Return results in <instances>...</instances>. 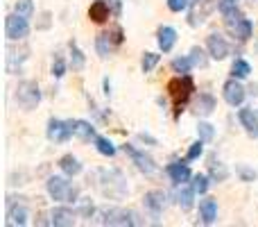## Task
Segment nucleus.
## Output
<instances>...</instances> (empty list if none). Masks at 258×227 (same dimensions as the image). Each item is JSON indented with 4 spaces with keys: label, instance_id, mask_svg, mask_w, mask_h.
<instances>
[{
    "label": "nucleus",
    "instance_id": "c9c22d12",
    "mask_svg": "<svg viewBox=\"0 0 258 227\" xmlns=\"http://www.w3.org/2000/svg\"><path fill=\"white\" fill-rule=\"evenodd\" d=\"M161 62V55H156V53H145L143 55V59H141V68H143V73H152L156 68V64Z\"/></svg>",
    "mask_w": 258,
    "mask_h": 227
},
{
    "label": "nucleus",
    "instance_id": "4be33fe9",
    "mask_svg": "<svg viewBox=\"0 0 258 227\" xmlns=\"http://www.w3.org/2000/svg\"><path fill=\"white\" fill-rule=\"evenodd\" d=\"M218 3H220V0H200L202 9H200V12H190V18H188V23H190L192 27L200 25V23H204L206 16H209L213 9H218Z\"/></svg>",
    "mask_w": 258,
    "mask_h": 227
},
{
    "label": "nucleus",
    "instance_id": "7c9ffc66",
    "mask_svg": "<svg viewBox=\"0 0 258 227\" xmlns=\"http://www.w3.org/2000/svg\"><path fill=\"white\" fill-rule=\"evenodd\" d=\"M231 75L238 77V80H245V77H249L251 75L249 62H245V59H236V62H233V66H231Z\"/></svg>",
    "mask_w": 258,
    "mask_h": 227
},
{
    "label": "nucleus",
    "instance_id": "de8ad7c7",
    "mask_svg": "<svg viewBox=\"0 0 258 227\" xmlns=\"http://www.w3.org/2000/svg\"><path fill=\"white\" fill-rule=\"evenodd\" d=\"M236 3H238V0H236Z\"/></svg>",
    "mask_w": 258,
    "mask_h": 227
},
{
    "label": "nucleus",
    "instance_id": "f8f14e48",
    "mask_svg": "<svg viewBox=\"0 0 258 227\" xmlns=\"http://www.w3.org/2000/svg\"><path fill=\"white\" fill-rule=\"evenodd\" d=\"M165 173H168V177L172 179L177 187L188 184L192 179V173H190V168H188L186 161H172V164H168L165 166Z\"/></svg>",
    "mask_w": 258,
    "mask_h": 227
},
{
    "label": "nucleus",
    "instance_id": "473e14b6",
    "mask_svg": "<svg viewBox=\"0 0 258 227\" xmlns=\"http://www.w3.org/2000/svg\"><path fill=\"white\" fill-rule=\"evenodd\" d=\"M206 55H209V50H202L200 46H195V48H190V55H188V57L192 59V64H195L197 68H206V64H209V57H206Z\"/></svg>",
    "mask_w": 258,
    "mask_h": 227
},
{
    "label": "nucleus",
    "instance_id": "79ce46f5",
    "mask_svg": "<svg viewBox=\"0 0 258 227\" xmlns=\"http://www.w3.org/2000/svg\"><path fill=\"white\" fill-rule=\"evenodd\" d=\"M107 3H109V7H111V14H113V16H120V14H122V0H107Z\"/></svg>",
    "mask_w": 258,
    "mask_h": 227
},
{
    "label": "nucleus",
    "instance_id": "9b49d317",
    "mask_svg": "<svg viewBox=\"0 0 258 227\" xmlns=\"http://www.w3.org/2000/svg\"><path fill=\"white\" fill-rule=\"evenodd\" d=\"M143 207H145V211L152 218H159L165 207V193L163 191H147L145 196H143Z\"/></svg>",
    "mask_w": 258,
    "mask_h": 227
},
{
    "label": "nucleus",
    "instance_id": "37998d69",
    "mask_svg": "<svg viewBox=\"0 0 258 227\" xmlns=\"http://www.w3.org/2000/svg\"><path fill=\"white\" fill-rule=\"evenodd\" d=\"M109 34H111V39L116 41V46H120L122 41H125V36H122V27H113V30H109Z\"/></svg>",
    "mask_w": 258,
    "mask_h": 227
},
{
    "label": "nucleus",
    "instance_id": "20e7f679",
    "mask_svg": "<svg viewBox=\"0 0 258 227\" xmlns=\"http://www.w3.org/2000/svg\"><path fill=\"white\" fill-rule=\"evenodd\" d=\"M168 91L172 96V100L177 103V116H179L183 112V107H186L188 98L192 96V91H195V84H192L190 75H179L168 84Z\"/></svg>",
    "mask_w": 258,
    "mask_h": 227
},
{
    "label": "nucleus",
    "instance_id": "c03bdc74",
    "mask_svg": "<svg viewBox=\"0 0 258 227\" xmlns=\"http://www.w3.org/2000/svg\"><path fill=\"white\" fill-rule=\"evenodd\" d=\"M138 139H141L143 143H150V146H156V139H154V137H150V134H145V132L138 134Z\"/></svg>",
    "mask_w": 258,
    "mask_h": 227
},
{
    "label": "nucleus",
    "instance_id": "6e6552de",
    "mask_svg": "<svg viewBox=\"0 0 258 227\" xmlns=\"http://www.w3.org/2000/svg\"><path fill=\"white\" fill-rule=\"evenodd\" d=\"M48 139L52 143H66L73 134V120H59V118H50L48 120V129H45Z\"/></svg>",
    "mask_w": 258,
    "mask_h": 227
},
{
    "label": "nucleus",
    "instance_id": "58836bf2",
    "mask_svg": "<svg viewBox=\"0 0 258 227\" xmlns=\"http://www.w3.org/2000/svg\"><path fill=\"white\" fill-rule=\"evenodd\" d=\"M236 175L240 177V182H254V179L258 177L256 170H254V168H249V166H245V164L236 166Z\"/></svg>",
    "mask_w": 258,
    "mask_h": 227
},
{
    "label": "nucleus",
    "instance_id": "f257e3e1",
    "mask_svg": "<svg viewBox=\"0 0 258 227\" xmlns=\"http://www.w3.org/2000/svg\"><path fill=\"white\" fill-rule=\"evenodd\" d=\"M98 187L104 198L109 200H122L127 196L125 175L118 168H100L98 170Z\"/></svg>",
    "mask_w": 258,
    "mask_h": 227
},
{
    "label": "nucleus",
    "instance_id": "f3484780",
    "mask_svg": "<svg viewBox=\"0 0 258 227\" xmlns=\"http://www.w3.org/2000/svg\"><path fill=\"white\" fill-rule=\"evenodd\" d=\"M200 218L204 225H213L218 220V200L215 198H204L200 200Z\"/></svg>",
    "mask_w": 258,
    "mask_h": 227
},
{
    "label": "nucleus",
    "instance_id": "a878e982",
    "mask_svg": "<svg viewBox=\"0 0 258 227\" xmlns=\"http://www.w3.org/2000/svg\"><path fill=\"white\" fill-rule=\"evenodd\" d=\"M233 34L238 36V41H249L251 34H254V23L249 18H240L236 23V27H233Z\"/></svg>",
    "mask_w": 258,
    "mask_h": 227
},
{
    "label": "nucleus",
    "instance_id": "f704fd0d",
    "mask_svg": "<svg viewBox=\"0 0 258 227\" xmlns=\"http://www.w3.org/2000/svg\"><path fill=\"white\" fill-rule=\"evenodd\" d=\"M209 175H211V179H213V182H224V179L229 177V168L224 164H211V168H209Z\"/></svg>",
    "mask_w": 258,
    "mask_h": 227
},
{
    "label": "nucleus",
    "instance_id": "ddd939ff",
    "mask_svg": "<svg viewBox=\"0 0 258 227\" xmlns=\"http://www.w3.org/2000/svg\"><path fill=\"white\" fill-rule=\"evenodd\" d=\"M27 218H30V211H27V207L18 205V202H14L12 198L7 200V225H25Z\"/></svg>",
    "mask_w": 258,
    "mask_h": 227
},
{
    "label": "nucleus",
    "instance_id": "7ed1b4c3",
    "mask_svg": "<svg viewBox=\"0 0 258 227\" xmlns=\"http://www.w3.org/2000/svg\"><path fill=\"white\" fill-rule=\"evenodd\" d=\"M14 98H16V103H18V107L21 109L32 112V109L41 103V89H39V84H36L34 80H23V82H18Z\"/></svg>",
    "mask_w": 258,
    "mask_h": 227
},
{
    "label": "nucleus",
    "instance_id": "a19ab883",
    "mask_svg": "<svg viewBox=\"0 0 258 227\" xmlns=\"http://www.w3.org/2000/svg\"><path fill=\"white\" fill-rule=\"evenodd\" d=\"M188 5H190V0H168V9L174 14H181L188 9Z\"/></svg>",
    "mask_w": 258,
    "mask_h": 227
},
{
    "label": "nucleus",
    "instance_id": "0eeeda50",
    "mask_svg": "<svg viewBox=\"0 0 258 227\" xmlns=\"http://www.w3.org/2000/svg\"><path fill=\"white\" fill-rule=\"evenodd\" d=\"M122 150H125V155L134 161V164H136V168L141 170V173L154 175L156 170H159V166L154 164V159H152L150 155H145V150H138V148L129 146V143H125V146H122Z\"/></svg>",
    "mask_w": 258,
    "mask_h": 227
},
{
    "label": "nucleus",
    "instance_id": "a18cd8bd",
    "mask_svg": "<svg viewBox=\"0 0 258 227\" xmlns=\"http://www.w3.org/2000/svg\"><path fill=\"white\" fill-rule=\"evenodd\" d=\"M104 96H111V84H109V80H104Z\"/></svg>",
    "mask_w": 258,
    "mask_h": 227
},
{
    "label": "nucleus",
    "instance_id": "b1692460",
    "mask_svg": "<svg viewBox=\"0 0 258 227\" xmlns=\"http://www.w3.org/2000/svg\"><path fill=\"white\" fill-rule=\"evenodd\" d=\"M73 134H75L77 139H82V141H91V139H95L98 134H95V127L89 123V120H73Z\"/></svg>",
    "mask_w": 258,
    "mask_h": 227
},
{
    "label": "nucleus",
    "instance_id": "49530a36",
    "mask_svg": "<svg viewBox=\"0 0 258 227\" xmlns=\"http://www.w3.org/2000/svg\"><path fill=\"white\" fill-rule=\"evenodd\" d=\"M197 3H200V0H190V5H197Z\"/></svg>",
    "mask_w": 258,
    "mask_h": 227
},
{
    "label": "nucleus",
    "instance_id": "9d476101",
    "mask_svg": "<svg viewBox=\"0 0 258 227\" xmlns=\"http://www.w3.org/2000/svg\"><path fill=\"white\" fill-rule=\"evenodd\" d=\"M222 96H224V100H227V105H231V107H240L247 98V91H245V86L240 84L238 77H231V80L224 82Z\"/></svg>",
    "mask_w": 258,
    "mask_h": 227
},
{
    "label": "nucleus",
    "instance_id": "f03ea898",
    "mask_svg": "<svg viewBox=\"0 0 258 227\" xmlns=\"http://www.w3.org/2000/svg\"><path fill=\"white\" fill-rule=\"evenodd\" d=\"M45 189H48V196L54 202H59V205H73V202H77V196H80L77 187L68 179V175H52V177H48Z\"/></svg>",
    "mask_w": 258,
    "mask_h": 227
},
{
    "label": "nucleus",
    "instance_id": "412c9836",
    "mask_svg": "<svg viewBox=\"0 0 258 227\" xmlns=\"http://www.w3.org/2000/svg\"><path fill=\"white\" fill-rule=\"evenodd\" d=\"M195 196H197V191L192 189V184L190 187H188V184H181L177 191V205L181 207L183 211H190L192 207H195Z\"/></svg>",
    "mask_w": 258,
    "mask_h": 227
},
{
    "label": "nucleus",
    "instance_id": "72a5a7b5",
    "mask_svg": "<svg viewBox=\"0 0 258 227\" xmlns=\"http://www.w3.org/2000/svg\"><path fill=\"white\" fill-rule=\"evenodd\" d=\"M14 12L21 14L23 18H32V16H34V0H16Z\"/></svg>",
    "mask_w": 258,
    "mask_h": 227
},
{
    "label": "nucleus",
    "instance_id": "c756f323",
    "mask_svg": "<svg viewBox=\"0 0 258 227\" xmlns=\"http://www.w3.org/2000/svg\"><path fill=\"white\" fill-rule=\"evenodd\" d=\"M192 68H195V64H192L190 57H174L172 59V71L179 73V75H188Z\"/></svg>",
    "mask_w": 258,
    "mask_h": 227
},
{
    "label": "nucleus",
    "instance_id": "4468645a",
    "mask_svg": "<svg viewBox=\"0 0 258 227\" xmlns=\"http://www.w3.org/2000/svg\"><path fill=\"white\" fill-rule=\"evenodd\" d=\"M218 12L222 14V18L227 21V25L231 27H236V23L242 18V14H240V9H238V3L236 0H220L218 3Z\"/></svg>",
    "mask_w": 258,
    "mask_h": 227
},
{
    "label": "nucleus",
    "instance_id": "bb28decb",
    "mask_svg": "<svg viewBox=\"0 0 258 227\" xmlns=\"http://www.w3.org/2000/svg\"><path fill=\"white\" fill-rule=\"evenodd\" d=\"M68 48H71V66H73V71H84L86 57H84V53L80 50V46H77L75 41H71Z\"/></svg>",
    "mask_w": 258,
    "mask_h": 227
},
{
    "label": "nucleus",
    "instance_id": "e433bc0d",
    "mask_svg": "<svg viewBox=\"0 0 258 227\" xmlns=\"http://www.w3.org/2000/svg\"><path fill=\"white\" fill-rule=\"evenodd\" d=\"M197 137H200L202 141H206V143L213 141L215 139V127L211 123H206V120H202V123L197 125Z\"/></svg>",
    "mask_w": 258,
    "mask_h": 227
},
{
    "label": "nucleus",
    "instance_id": "cd10ccee",
    "mask_svg": "<svg viewBox=\"0 0 258 227\" xmlns=\"http://www.w3.org/2000/svg\"><path fill=\"white\" fill-rule=\"evenodd\" d=\"M93 143H95V148H98L100 155H104V157H113L118 152V148L113 146V141L111 139H107V137H95Z\"/></svg>",
    "mask_w": 258,
    "mask_h": 227
},
{
    "label": "nucleus",
    "instance_id": "393cba45",
    "mask_svg": "<svg viewBox=\"0 0 258 227\" xmlns=\"http://www.w3.org/2000/svg\"><path fill=\"white\" fill-rule=\"evenodd\" d=\"M215 98L211 94H200L197 96V100H195V112L200 114V116H211L215 112Z\"/></svg>",
    "mask_w": 258,
    "mask_h": 227
},
{
    "label": "nucleus",
    "instance_id": "39448f33",
    "mask_svg": "<svg viewBox=\"0 0 258 227\" xmlns=\"http://www.w3.org/2000/svg\"><path fill=\"white\" fill-rule=\"evenodd\" d=\"M100 223L102 225H141L138 214L125 209V207H102L100 209Z\"/></svg>",
    "mask_w": 258,
    "mask_h": 227
},
{
    "label": "nucleus",
    "instance_id": "c85d7f7f",
    "mask_svg": "<svg viewBox=\"0 0 258 227\" xmlns=\"http://www.w3.org/2000/svg\"><path fill=\"white\" fill-rule=\"evenodd\" d=\"M77 216H80V218H86V220H91L95 216V205L91 202V198L77 200Z\"/></svg>",
    "mask_w": 258,
    "mask_h": 227
},
{
    "label": "nucleus",
    "instance_id": "dca6fc26",
    "mask_svg": "<svg viewBox=\"0 0 258 227\" xmlns=\"http://www.w3.org/2000/svg\"><path fill=\"white\" fill-rule=\"evenodd\" d=\"M238 120H240V125L245 127V132L249 134L251 139L258 137V114L254 112L251 107H242L240 112H238Z\"/></svg>",
    "mask_w": 258,
    "mask_h": 227
},
{
    "label": "nucleus",
    "instance_id": "ea45409f",
    "mask_svg": "<svg viewBox=\"0 0 258 227\" xmlns=\"http://www.w3.org/2000/svg\"><path fill=\"white\" fill-rule=\"evenodd\" d=\"M66 68H68L66 66V59H63L61 55H54V59H52V75L59 80V77L66 75Z\"/></svg>",
    "mask_w": 258,
    "mask_h": 227
},
{
    "label": "nucleus",
    "instance_id": "aec40b11",
    "mask_svg": "<svg viewBox=\"0 0 258 227\" xmlns=\"http://www.w3.org/2000/svg\"><path fill=\"white\" fill-rule=\"evenodd\" d=\"M116 48H118V46H116V41L111 39V34H109V32H100V34L95 36V53H98L102 59H107Z\"/></svg>",
    "mask_w": 258,
    "mask_h": 227
},
{
    "label": "nucleus",
    "instance_id": "4c0bfd02",
    "mask_svg": "<svg viewBox=\"0 0 258 227\" xmlns=\"http://www.w3.org/2000/svg\"><path fill=\"white\" fill-rule=\"evenodd\" d=\"M204 143H206V141H202V139H197L195 143H190V148H188V152H186V159H188V161L200 159V157L204 155Z\"/></svg>",
    "mask_w": 258,
    "mask_h": 227
},
{
    "label": "nucleus",
    "instance_id": "a211bd4d",
    "mask_svg": "<svg viewBox=\"0 0 258 227\" xmlns=\"http://www.w3.org/2000/svg\"><path fill=\"white\" fill-rule=\"evenodd\" d=\"M109 16H113V14H111V7H109L107 0H95V3H91L89 18L93 23H107Z\"/></svg>",
    "mask_w": 258,
    "mask_h": 227
},
{
    "label": "nucleus",
    "instance_id": "6ab92c4d",
    "mask_svg": "<svg viewBox=\"0 0 258 227\" xmlns=\"http://www.w3.org/2000/svg\"><path fill=\"white\" fill-rule=\"evenodd\" d=\"M156 41H159V48L163 50V53H170V50L174 48V43H177V30L170 27V25L159 27V32H156Z\"/></svg>",
    "mask_w": 258,
    "mask_h": 227
},
{
    "label": "nucleus",
    "instance_id": "1a4fd4ad",
    "mask_svg": "<svg viewBox=\"0 0 258 227\" xmlns=\"http://www.w3.org/2000/svg\"><path fill=\"white\" fill-rule=\"evenodd\" d=\"M206 50H209V57L215 59V62H222V59L229 57V53H231V46H229V41L224 39L220 32H213V34H209V39H206Z\"/></svg>",
    "mask_w": 258,
    "mask_h": 227
},
{
    "label": "nucleus",
    "instance_id": "2eb2a0df",
    "mask_svg": "<svg viewBox=\"0 0 258 227\" xmlns=\"http://www.w3.org/2000/svg\"><path fill=\"white\" fill-rule=\"evenodd\" d=\"M75 218H77V211L68 209V207H54L50 211V225L54 227H71L75 225Z\"/></svg>",
    "mask_w": 258,
    "mask_h": 227
},
{
    "label": "nucleus",
    "instance_id": "423d86ee",
    "mask_svg": "<svg viewBox=\"0 0 258 227\" xmlns=\"http://www.w3.org/2000/svg\"><path fill=\"white\" fill-rule=\"evenodd\" d=\"M30 18H23L21 14H9L5 18V34H7L9 41H23L27 34H30Z\"/></svg>",
    "mask_w": 258,
    "mask_h": 227
},
{
    "label": "nucleus",
    "instance_id": "2f4dec72",
    "mask_svg": "<svg viewBox=\"0 0 258 227\" xmlns=\"http://www.w3.org/2000/svg\"><path fill=\"white\" fill-rule=\"evenodd\" d=\"M211 175H204V173H197V175H192V189H195L200 196H204L206 191H209V187H211Z\"/></svg>",
    "mask_w": 258,
    "mask_h": 227
},
{
    "label": "nucleus",
    "instance_id": "5701e85b",
    "mask_svg": "<svg viewBox=\"0 0 258 227\" xmlns=\"http://www.w3.org/2000/svg\"><path fill=\"white\" fill-rule=\"evenodd\" d=\"M59 168H61L63 175H68V177H75V175L82 173V168H84V166L80 164V159H77V157L63 155L61 159H59Z\"/></svg>",
    "mask_w": 258,
    "mask_h": 227
}]
</instances>
